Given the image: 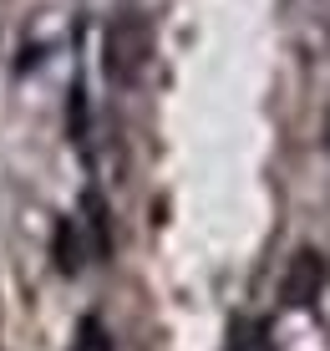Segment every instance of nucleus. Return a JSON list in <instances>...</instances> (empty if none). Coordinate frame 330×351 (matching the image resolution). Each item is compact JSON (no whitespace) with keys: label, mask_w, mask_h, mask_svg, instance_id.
<instances>
[{"label":"nucleus","mask_w":330,"mask_h":351,"mask_svg":"<svg viewBox=\"0 0 330 351\" xmlns=\"http://www.w3.org/2000/svg\"><path fill=\"white\" fill-rule=\"evenodd\" d=\"M157 51V36H153V21L138 16V10H127V16H112L102 31V71L107 82H117V87H138L142 71H148Z\"/></svg>","instance_id":"1"},{"label":"nucleus","mask_w":330,"mask_h":351,"mask_svg":"<svg viewBox=\"0 0 330 351\" xmlns=\"http://www.w3.org/2000/svg\"><path fill=\"white\" fill-rule=\"evenodd\" d=\"M325 275H330L325 255L315 245H300L295 255H290L285 275H279V300H285L290 311H310L315 300H320V290H325Z\"/></svg>","instance_id":"2"},{"label":"nucleus","mask_w":330,"mask_h":351,"mask_svg":"<svg viewBox=\"0 0 330 351\" xmlns=\"http://www.w3.org/2000/svg\"><path fill=\"white\" fill-rule=\"evenodd\" d=\"M51 265L61 275H77L81 270V239H77V219H56L51 229Z\"/></svg>","instance_id":"3"},{"label":"nucleus","mask_w":330,"mask_h":351,"mask_svg":"<svg viewBox=\"0 0 330 351\" xmlns=\"http://www.w3.org/2000/svg\"><path fill=\"white\" fill-rule=\"evenodd\" d=\"M87 229H92V250H97V260H112V224H107V204H102V193L87 189Z\"/></svg>","instance_id":"4"},{"label":"nucleus","mask_w":330,"mask_h":351,"mask_svg":"<svg viewBox=\"0 0 330 351\" xmlns=\"http://www.w3.org/2000/svg\"><path fill=\"white\" fill-rule=\"evenodd\" d=\"M264 336H270L264 321H239L234 326V351H264Z\"/></svg>","instance_id":"5"},{"label":"nucleus","mask_w":330,"mask_h":351,"mask_svg":"<svg viewBox=\"0 0 330 351\" xmlns=\"http://www.w3.org/2000/svg\"><path fill=\"white\" fill-rule=\"evenodd\" d=\"M66 123H71V138H87V92L71 87V107H66Z\"/></svg>","instance_id":"6"}]
</instances>
